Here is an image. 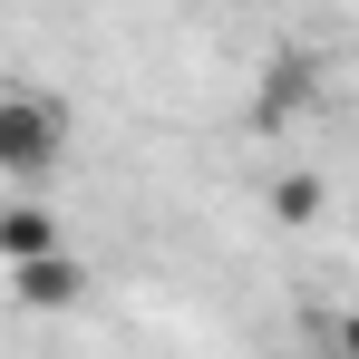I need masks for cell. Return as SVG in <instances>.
Instances as JSON below:
<instances>
[{
	"instance_id": "6da1fadb",
	"label": "cell",
	"mask_w": 359,
	"mask_h": 359,
	"mask_svg": "<svg viewBox=\"0 0 359 359\" xmlns=\"http://www.w3.org/2000/svg\"><path fill=\"white\" fill-rule=\"evenodd\" d=\"M68 156V107L39 88H0V175L10 184H49Z\"/></svg>"
},
{
	"instance_id": "7a4b0ae2",
	"label": "cell",
	"mask_w": 359,
	"mask_h": 359,
	"mask_svg": "<svg viewBox=\"0 0 359 359\" xmlns=\"http://www.w3.org/2000/svg\"><path fill=\"white\" fill-rule=\"evenodd\" d=\"M311 97H320V59H311V49H282V59H262L252 126H262V136H282V126H301V117H311Z\"/></svg>"
},
{
	"instance_id": "3957f363",
	"label": "cell",
	"mask_w": 359,
	"mask_h": 359,
	"mask_svg": "<svg viewBox=\"0 0 359 359\" xmlns=\"http://www.w3.org/2000/svg\"><path fill=\"white\" fill-rule=\"evenodd\" d=\"M78 282H88V272H78V252H68V243L29 252V262H10V292L29 301V311H68V301H78Z\"/></svg>"
},
{
	"instance_id": "277c9868",
	"label": "cell",
	"mask_w": 359,
	"mask_h": 359,
	"mask_svg": "<svg viewBox=\"0 0 359 359\" xmlns=\"http://www.w3.org/2000/svg\"><path fill=\"white\" fill-rule=\"evenodd\" d=\"M49 243H59V214L49 204H0V262H29Z\"/></svg>"
},
{
	"instance_id": "5b68a950",
	"label": "cell",
	"mask_w": 359,
	"mask_h": 359,
	"mask_svg": "<svg viewBox=\"0 0 359 359\" xmlns=\"http://www.w3.org/2000/svg\"><path fill=\"white\" fill-rule=\"evenodd\" d=\"M272 204H282V224H320V175H282Z\"/></svg>"
}]
</instances>
